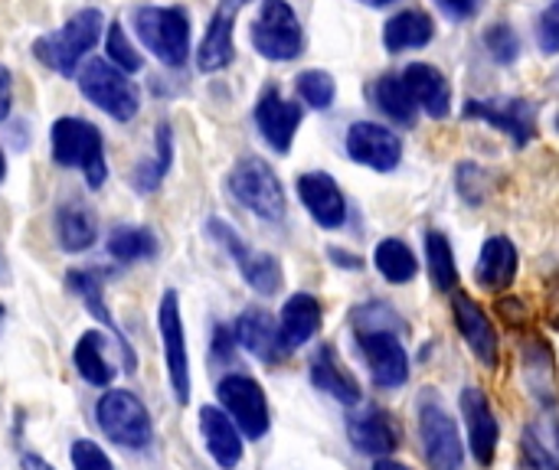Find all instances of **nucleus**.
<instances>
[{
  "instance_id": "4be33fe9",
  "label": "nucleus",
  "mask_w": 559,
  "mask_h": 470,
  "mask_svg": "<svg viewBox=\"0 0 559 470\" xmlns=\"http://www.w3.org/2000/svg\"><path fill=\"white\" fill-rule=\"evenodd\" d=\"M233 337H236V344L242 347V350H249L252 357H259V360H265V363H278L285 353H288V347L282 344V330L275 327V321L265 314V311H246L239 321H236V327H233Z\"/></svg>"
},
{
  "instance_id": "a878e982",
  "label": "nucleus",
  "mask_w": 559,
  "mask_h": 470,
  "mask_svg": "<svg viewBox=\"0 0 559 470\" xmlns=\"http://www.w3.org/2000/svg\"><path fill=\"white\" fill-rule=\"evenodd\" d=\"M521 363H524V379H527V389L531 396L540 402V406H557L559 386H557V366H554V350L547 340L534 337L524 344V353H521Z\"/></svg>"
},
{
  "instance_id": "6ab92c4d",
  "label": "nucleus",
  "mask_w": 559,
  "mask_h": 470,
  "mask_svg": "<svg viewBox=\"0 0 559 470\" xmlns=\"http://www.w3.org/2000/svg\"><path fill=\"white\" fill-rule=\"evenodd\" d=\"M452 314H455V327L462 334V340L468 344V350L485 363V366H498L501 360V344H498V334L488 321V314L462 291H455V304H452Z\"/></svg>"
},
{
  "instance_id": "aec40b11",
  "label": "nucleus",
  "mask_w": 559,
  "mask_h": 470,
  "mask_svg": "<svg viewBox=\"0 0 559 470\" xmlns=\"http://www.w3.org/2000/svg\"><path fill=\"white\" fill-rule=\"evenodd\" d=\"M200 435L206 442L210 458L219 468H239V461H242V432L236 429V422L223 409H216V406H203L200 409Z\"/></svg>"
},
{
  "instance_id": "2f4dec72",
  "label": "nucleus",
  "mask_w": 559,
  "mask_h": 470,
  "mask_svg": "<svg viewBox=\"0 0 559 470\" xmlns=\"http://www.w3.org/2000/svg\"><path fill=\"white\" fill-rule=\"evenodd\" d=\"M373 262H377V272L393 285H406L419 272V262H416L413 249L406 242H400V239H383L377 245V252H373Z\"/></svg>"
},
{
  "instance_id": "f3484780",
  "label": "nucleus",
  "mask_w": 559,
  "mask_h": 470,
  "mask_svg": "<svg viewBox=\"0 0 559 470\" xmlns=\"http://www.w3.org/2000/svg\"><path fill=\"white\" fill-rule=\"evenodd\" d=\"M462 415H465V425H468V445H472V455L481 468H488L498 455V442H501V429H498V419H495V409L488 402V396L481 389H465L462 393Z\"/></svg>"
},
{
  "instance_id": "2eb2a0df",
  "label": "nucleus",
  "mask_w": 559,
  "mask_h": 470,
  "mask_svg": "<svg viewBox=\"0 0 559 470\" xmlns=\"http://www.w3.org/2000/svg\"><path fill=\"white\" fill-rule=\"evenodd\" d=\"M465 118H481L495 124L498 131L511 134L521 147L537 134V108L524 98H485V101H468Z\"/></svg>"
},
{
  "instance_id": "e433bc0d",
  "label": "nucleus",
  "mask_w": 559,
  "mask_h": 470,
  "mask_svg": "<svg viewBox=\"0 0 559 470\" xmlns=\"http://www.w3.org/2000/svg\"><path fill=\"white\" fill-rule=\"evenodd\" d=\"M170 157H174V134H170V124H160L157 128V160H151L138 170V190H154L164 180V173L170 170Z\"/></svg>"
},
{
  "instance_id": "4c0bfd02",
  "label": "nucleus",
  "mask_w": 559,
  "mask_h": 470,
  "mask_svg": "<svg viewBox=\"0 0 559 470\" xmlns=\"http://www.w3.org/2000/svg\"><path fill=\"white\" fill-rule=\"evenodd\" d=\"M105 49H108V59H111L121 72H138V69H141V56H138V49L128 43L121 23H111V26H108Z\"/></svg>"
},
{
  "instance_id": "a211bd4d",
  "label": "nucleus",
  "mask_w": 559,
  "mask_h": 470,
  "mask_svg": "<svg viewBox=\"0 0 559 470\" xmlns=\"http://www.w3.org/2000/svg\"><path fill=\"white\" fill-rule=\"evenodd\" d=\"M298 196L311 219L324 229H341L347 222V200L331 173H305L298 177Z\"/></svg>"
},
{
  "instance_id": "bb28decb",
  "label": "nucleus",
  "mask_w": 559,
  "mask_h": 470,
  "mask_svg": "<svg viewBox=\"0 0 559 470\" xmlns=\"http://www.w3.org/2000/svg\"><path fill=\"white\" fill-rule=\"evenodd\" d=\"M278 330H282V344L288 350L295 347H305L318 330H321V301L314 294H292L282 308V321H278Z\"/></svg>"
},
{
  "instance_id": "20e7f679",
  "label": "nucleus",
  "mask_w": 559,
  "mask_h": 470,
  "mask_svg": "<svg viewBox=\"0 0 559 470\" xmlns=\"http://www.w3.org/2000/svg\"><path fill=\"white\" fill-rule=\"evenodd\" d=\"M134 29L141 43L164 62L183 65L190 52V20L180 7H138Z\"/></svg>"
},
{
  "instance_id": "9b49d317",
  "label": "nucleus",
  "mask_w": 559,
  "mask_h": 470,
  "mask_svg": "<svg viewBox=\"0 0 559 470\" xmlns=\"http://www.w3.org/2000/svg\"><path fill=\"white\" fill-rule=\"evenodd\" d=\"M157 327H160V340H164V360H167V376H170L174 396L180 406H187L190 402V357H187V334H183V321H180V301L174 291H167L160 298Z\"/></svg>"
},
{
  "instance_id": "cd10ccee",
  "label": "nucleus",
  "mask_w": 559,
  "mask_h": 470,
  "mask_svg": "<svg viewBox=\"0 0 559 470\" xmlns=\"http://www.w3.org/2000/svg\"><path fill=\"white\" fill-rule=\"evenodd\" d=\"M432 16L423 10H403L396 16L386 20L383 26V46L390 52H403V49H419L432 39Z\"/></svg>"
},
{
  "instance_id": "39448f33",
  "label": "nucleus",
  "mask_w": 559,
  "mask_h": 470,
  "mask_svg": "<svg viewBox=\"0 0 559 470\" xmlns=\"http://www.w3.org/2000/svg\"><path fill=\"white\" fill-rule=\"evenodd\" d=\"M419 438H423V455L432 470H462L465 465V448L459 438V425L452 412L442 406L436 393L419 396Z\"/></svg>"
},
{
  "instance_id": "3c124183",
  "label": "nucleus",
  "mask_w": 559,
  "mask_h": 470,
  "mask_svg": "<svg viewBox=\"0 0 559 470\" xmlns=\"http://www.w3.org/2000/svg\"><path fill=\"white\" fill-rule=\"evenodd\" d=\"M0 314H3V308H0Z\"/></svg>"
},
{
  "instance_id": "412c9836",
  "label": "nucleus",
  "mask_w": 559,
  "mask_h": 470,
  "mask_svg": "<svg viewBox=\"0 0 559 470\" xmlns=\"http://www.w3.org/2000/svg\"><path fill=\"white\" fill-rule=\"evenodd\" d=\"M242 0H219L210 26H206V36L200 43V52H197V62L203 72H219L233 62V23H236V13H239Z\"/></svg>"
},
{
  "instance_id": "7ed1b4c3",
  "label": "nucleus",
  "mask_w": 559,
  "mask_h": 470,
  "mask_svg": "<svg viewBox=\"0 0 559 470\" xmlns=\"http://www.w3.org/2000/svg\"><path fill=\"white\" fill-rule=\"evenodd\" d=\"M102 36V10H79L62 29L46 33L33 43V52L43 65L62 72V75H75V62L98 43Z\"/></svg>"
},
{
  "instance_id": "f8f14e48",
  "label": "nucleus",
  "mask_w": 559,
  "mask_h": 470,
  "mask_svg": "<svg viewBox=\"0 0 559 470\" xmlns=\"http://www.w3.org/2000/svg\"><path fill=\"white\" fill-rule=\"evenodd\" d=\"M210 232L216 242L226 245V252L236 258L242 278L259 291V294H278L282 285H285V275H282V265L275 255H265V252H255L249 245H242V239L236 236L233 226H226L223 219H210Z\"/></svg>"
},
{
  "instance_id": "72a5a7b5",
  "label": "nucleus",
  "mask_w": 559,
  "mask_h": 470,
  "mask_svg": "<svg viewBox=\"0 0 559 470\" xmlns=\"http://www.w3.org/2000/svg\"><path fill=\"white\" fill-rule=\"evenodd\" d=\"M157 252V242L147 229H138V226H118L111 236H108V255L118 258V262H141V258H151Z\"/></svg>"
},
{
  "instance_id": "5701e85b",
  "label": "nucleus",
  "mask_w": 559,
  "mask_h": 470,
  "mask_svg": "<svg viewBox=\"0 0 559 470\" xmlns=\"http://www.w3.org/2000/svg\"><path fill=\"white\" fill-rule=\"evenodd\" d=\"M311 383L328 393L331 399L344 402V406H357L360 402V386L354 379V373L344 366V360L337 357V350L331 344H321L311 357Z\"/></svg>"
},
{
  "instance_id": "dca6fc26",
  "label": "nucleus",
  "mask_w": 559,
  "mask_h": 470,
  "mask_svg": "<svg viewBox=\"0 0 559 470\" xmlns=\"http://www.w3.org/2000/svg\"><path fill=\"white\" fill-rule=\"evenodd\" d=\"M255 124H259V131H262V137L269 141L272 150L288 154L295 134L301 128V105L282 98V92L272 85V88L262 92V98L255 105Z\"/></svg>"
},
{
  "instance_id": "6e6552de",
  "label": "nucleus",
  "mask_w": 559,
  "mask_h": 470,
  "mask_svg": "<svg viewBox=\"0 0 559 470\" xmlns=\"http://www.w3.org/2000/svg\"><path fill=\"white\" fill-rule=\"evenodd\" d=\"M301 23L288 0H262L259 16L252 23V46L275 62H288L301 52Z\"/></svg>"
},
{
  "instance_id": "a19ab883",
  "label": "nucleus",
  "mask_w": 559,
  "mask_h": 470,
  "mask_svg": "<svg viewBox=\"0 0 559 470\" xmlns=\"http://www.w3.org/2000/svg\"><path fill=\"white\" fill-rule=\"evenodd\" d=\"M537 43L544 52H559V0H554L544 10V16L537 23Z\"/></svg>"
},
{
  "instance_id": "473e14b6",
  "label": "nucleus",
  "mask_w": 559,
  "mask_h": 470,
  "mask_svg": "<svg viewBox=\"0 0 559 470\" xmlns=\"http://www.w3.org/2000/svg\"><path fill=\"white\" fill-rule=\"evenodd\" d=\"M426 262H429V278L439 291H455L459 288V268L452 245L442 232H426Z\"/></svg>"
},
{
  "instance_id": "c85d7f7f",
  "label": "nucleus",
  "mask_w": 559,
  "mask_h": 470,
  "mask_svg": "<svg viewBox=\"0 0 559 470\" xmlns=\"http://www.w3.org/2000/svg\"><path fill=\"white\" fill-rule=\"evenodd\" d=\"M72 363L79 370V376L88 383V386H108L115 379V366L105 360V337L98 330H88L82 334V340L75 344V353H72Z\"/></svg>"
},
{
  "instance_id": "09e8293b",
  "label": "nucleus",
  "mask_w": 559,
  "mask_h": 470,
  "mask_svg": "<svg viewBox=\"0 0 559 470\" xmlns=\"http://www.w3.org/2000/svg\"><path fill=\"white\" fill-rule=\"evenodd\" d=\"M364 3H367V7H386L390 0H364Z\"/></svg>"
},
{
  "instance_id": "a18cd8bd",
  "label": "nucleus",
  "mask_w": 559,
  "mask_h": 470,
  "mask_svg": "<svg viewBox=\"0 0 559 470\" xmlns=\"http://www.w3.org/2000/svg\"><path fill=\"white\" fill-rule=\"evenodd\" d=\"M20 465H23V470H56L49 461H43L39 455H23V461H20Z\"/></svg>"
},
{
  "instance_id": "423d86ee",
  "label": "nucleus",
  "mask_w": 559,
  "mask_h": 470,
  "mask_svg": "<svg viewBox=\"0 0 559 470\" xmlns=\"http://www.w3.org/2000/svg\"><path fill=\"white\" fill-rule=\"evenodd\" d=\"M79 88L95 108H102L115 121H131L141 108V95H138L134 82L105 59H92L82 65Z\"/></svg>"
},
{
  "instance_id": "f704fd0d",
  "label": "nucleus",
  "mask_w": 559,
  "mask_h": 470,
  "mask_svg": "<svg viewBox=\"0 0 559 470\" xmlns=\"http://www.w3.org/2000/svg\"><path fill=\"white\" fill-rule=\"evenodd\" d=\"M295 88H298V98L318 111H328L334 105V95H337V85L334 79L324 72V69H308L295 79Z\"/></svg>"
},
{
  "instance_id": "de8ad7c7",
  "label": "nucleus",
  "mask_w": 559,
  "mask_h": 470,
  "mask_svg": "<svg viewBox=\"0 0 559 470\" xmlns=\"http://www.w3.org/2000/svg\"><path fill=\"white\" fill-rule=\"evenodd\" d=\"M3 173H7V157H3V150H0V180H3Z\"/></svg>"
},
{
  "instance_id": "4468645a",
  "label": "nucleus",
  "mask_w": 559,
  "mask_h": 470,
  "mask_svg": "<svg viewBox=\"0 0 559 470\" xmlns=\"http://www.w3.org/2000/svg\"><path fill=\"white\" fill-rule=\"evenodd\" d=\"M347 435H350V445L360 451V455H370V458H386L400 448L403 435H400V425L396 419L380 409V406H364L357 409L350 419H347Z\"/></svg>"
},
{
  "instance_id": "0eeeda50",
  "label": "nucleus",
  "mask_w": 559,
  "mask_h": 470,
  "mask_svg": "<svg viewBox=\"0 0 559 470\" xmlns=\"http://www.w3.org/2000/svg\"><path fill=\"white\" fill-rule=\"evenodd\" d=\"M229 190L259 219L278 222L285 216V190L262 157H242L229 173Z\"/></svg>"
},
{
  "instance_id": "ddd939ff",
  "label": "nucleus",
  "mask_w": 559,
  "mask_h": 470,
  "mask_svg": "<svg viewBox=\"0 0 559 470\" xmlns=\"http://www.w3.org/2000/svg\"><path fill=\"white\" fill-rule=\"evenodd\" d=\"M344 147L347 154L370 167V170H380V173H390L400 167L403 160V141L396 131L377 124V121H357L347 128V137H344Z\"/></svg>"
},
{
  "instance_id": "f03ea898",
  "label": "nucleus",
  "mask_w": 559,
  "mask_h": 470,
  "mask_svg": "<svg viewBox=\"0 0 559 470\" xmlns=\"http://www.w3.org/2000/svg\"><path fill=\"white\" fill-rule=\"evenodd\" d=\"M95 419L105 438L124 451H144L154 438V425H151L144 402L128 389L105 393L95 406Z\"/></svg>"
},
{
  "instance_id": "58836bf2",
  "label": "nucleus",
  "mask_w": 559,
  "mask_h": 470,
  "mask_svg": "<svg viewBox=\"0 0 559 470\" xmlns=\"http://www.w3.org/2000/svg\"><path fill=\"white\" fill-rule=\"evenodd\" d=\"M485 43H488V49H491V56H495L498 62H514V59H518V49H521L518 33L508 29L504 23L491 26V29L485 33Z\"/></svg>"
},
{
  "instance_id": "79ce46f5",
  "label": "nucleus",
  "mask_w": 559,
  "mask_h": 470,
  "mask_svg": "<svg viewBox=\"0 0 559 470\" xmlns=\"http://www.w3.org/2000/svg\"><path fill=\"white\" fill-rule=\"evenodd\" d=\"M524 451H527V458H531V465H534V470H559V461L537 442V438H524Z\"/></svg>"
},
{
  "instance_id": "49530a36",
  "label": "nucleus",
  "mask_w": 559,
  "mask_h": 470,
  "mask_svg": "<svg viewBox=\"0 0 559 470\" xmlns=\"http://www.w3.org/2000/svg\"><path fill=\"white\" fill-rule=\"evenodd\" d=\"M373 470H413V468H406V465H400V461H386V458H380V461L373 465Z\"/></svg>"
},
{
  "instance_id": "393cba45",
  "label": "nucleus",
  "mask_w": 559,
  "mask_h": 470,
  "mask_svg": "<svg viewBox=\"0 0 559 470\" xmlns=\"http://www.w3.org/2000/svg\"><path fill=\"white\" fill-rule=\"evenodd\" d=\"M403 79H406V85H409L416 105H419L429 118H445V115L452 111V85H449V79H445L436 65H429V62H413V65H406Z\"/></svg>"
},
{
  "instance_id": "8fccbe9b",
  "label": "nucleus",
  "mask_w": 559,
  "mask_h": 470,
  "mask_svg": "<svg viewBox=\"0 0 559 470\" xmlns=\"http://www.w3.org/2000/svg\"><path fill=\"white\" fill-rule=\"evenodd\" d=\"M557 128H559V115H557Z\"/></svg>"
},
{
  "instance_id": "c9c22d12",
  "label": "nucleus",
  "mask_w": 559,
  "mask_h": 470,
  "mask_svg": "<svg viewBox=\"0 0 559 470\" xmlns=\"http://www.w3.org/2000/svg\"><path fill=\"white\" fill-rule=\"evenodd\" d=\"M66 285H69L72 294H79V298L85 301V308L92 311V317H98L108 330L118 334V327H115V321H111V314H108V308H105V301H102V285H98L95 275H88V272H69V275H66Z\"/></svg>"
},
{
  "instance_id": "1a4fd4ad",
  "label": "nucleus",
  "mask_w": 559,
  "mask_h": 470,
  "mask_svg": "<svg viewBox=\"0 0 559 470\" xmlns=\"http://www.w3.org/2000/svg\"><path fill=\"white\" fill-rule=\"evenodd\" d=\"M216 396L226 409V415L236 422V429L249 438V442H259L269 435V402H265V393L262 386L252 379V376H242V373H233L226 379H219L216 386Z\"/></svg>"
},
{
  "instance_id": "b1692460",
  "label": "nucleus",
  "mask_w": 559,
  "mask_h": 470,
  "mask_svg": "<svg viewBox=\"0 0 559 470\" xmlns=\"http://www.w3.org/2000/svg\"><path fill=\"white\" fill-rule=\"evenodd\" d=\"M514 275H518V249L511 239L504 236H491L485 245H481V255H478V265H475V281L485 288V291H508L514 285Z\"/></svg>"
},
{
  "instance_id": "f257e3e1",
  "label": "nucleus",
  "mask_w": 559,
  "mask_h": 470,
  "mask_svg": "<svg viewBox=\"0 0 559 470\" xmlns=\"http://www.w3.org/2000/svg\"><path fill=\"white\" fill-rule=\"evenodd\" d=\"M52 137V160L59 167H79L85 173V183L98 190L108 177L105 170V144L95 124L82 118H59L49 131Z\"/></svg>"
},
{
  "instance_id": "c03bdc74",
  "label": "nucleus",
  "mask_w": 559,
  "mask_h": 470,
  "mask_svg": "<svg viewBox=\"0 0 559 470\" xmlns=\"http://www.w3.org/2000/svg\"><path fill=\"white\" fill-rule=\"evenodd\" d=\"M10 101H13V85H10V72L0 65V121L10 115Z\"/></svg>"
},
{
  "instance_id": "ea45409f",
  "label": "nucleus",
  "mask_w": 559,
  "mask_h": 470,
  "mask_svg": "<svg viewBox=\"0 0 559 470\" xmlns=\"http://www.w3.org/2000/svg\"><path fill=\"white\" fill-rule=\"evenodd\" d=\"M69 458H72V468L75 470H115L111 468V461H108V455H105L95 442H88V438L72 442Z\"/></svg>"
},
{
  "instance_id": "c756f323",
  "label": "nucleus",
  "mask_w": 559,
  "mask_h": 470,
  "mask_svg": "<svg viewBox=\"0 0 559 470\" xmlns=\"http://www.w3.org/2000/svg\"><path fill=\"white\" fill-rule=\"evenodd\" d=\"M56 236L66 252H85L98 239L95 216L85 206H62L56 213Z\"/></svg>"
},
{
  "instance_id": "7c9ffc66",
  "label": "nucleus",
  "mask_w": 559,
  "mask_h": 470,
  "mask_svg": "<svg viewBox=\"0 0 559 470\" xmlns=\"http://www.w3.org/2000/svg\"><path fill=\"white\" fill-rule=\"evenodd\" d=\"M373 98H377V105H380L393 121H400V124H413V121H416L419 105H416V98H413V92H409V85H406L403 75H383V79L373 85Z\"/></svg>"
},
{
  "instance_id": "9d476101",
  "label": "nucleus",
  "mask_w": 559,
  "mask_h": 470,
  "mask_svg": "<svg viewBox=\"0 0 559 470\" xmlns=\"http://www.w3.org/2000/svg\"><path fill=\"white\" fill-rule=\"evenodd\" d=\"M354 334L377 386L396 389L409 379V353L400 340V330H354Z\"/></svg>"
},
{
  "instance_id": "37998d69",
  "label": "nucleus",
  "mask_w": 559,
  "mask_h": 470,
  "mask_svg": "<svg viewBox=\"0 0 559 470\" xmlns=\"http://www.w3.org/2000/svg\"><path fill=\"white\" fill-rule=\"evenodd\" d=\"M436 3L449 20H468V16H475L481 0H436Z\"/></svg>"
}]
</instances>
